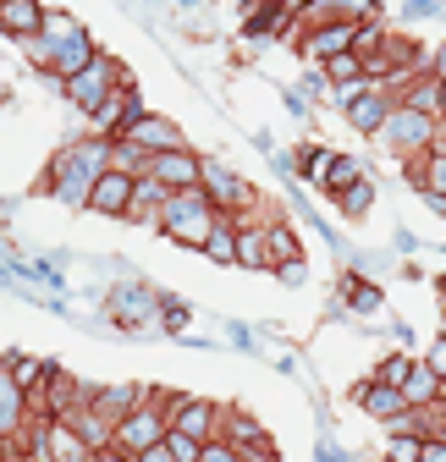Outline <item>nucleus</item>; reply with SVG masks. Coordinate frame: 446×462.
I'll list each match as a JSON object with an SVG mask.
<instances>
[{"mask_svg": "<svg viewBox=\"0 0 446 462\" xmlns=\"http://www.w3.org/2000/svg\"><path fill=\"white\" fill-rule=\"evenodd\" d=\"M110 171V143L105 138H83V143H72V149H61L50 160V193L61 199V204H72V209H88V193H94V182Z\"/></svg>", "mask_w": 446, "mask_h": 462, "instance_id": "obj_1", "label": "nucleus"}, {"mask_svg": "<svg viewBox=\"0 0 446 462\" xmlns=\"http://www.w3.org/2000/svg\"><path fill=\"white\" fill-rule=\"evenodd\" d=\"M39 33H44V44H50V55H55V61H50V78H61V83L78 78L94 55H99V50H94V33H88L72 12H44V28H39Z\"/></svg>", "mask_w": 446, "mask_h": 462, "instance_id": "obj_2", "label": "nucleus"}, {"mask_svg": "<svg viewBox=\"0 0 446 462\" xmlns=\"http://www.w3.org/2000/svg\"><path fill=\"white\" fill-rule=\"evenodd\" d=\"M154 226H160L172 243H182V248H204L209 226H215V204H209L199 188H188V193H165Z\"/></svg>", "mask_w": 446, "mask_h": 462, "instance_id": "obj_3", "label": "nucleus"}, {"mask_svg": "<svg viewBox=\"0 0 446 462\" xmlns=\"http://www.w3.org/2000/svg\"><path fill=\"white\" fill-rule=\"evenodd\" d=\"M165 430H172V424H165L160 391H149V396L138 402V408H133L127 419H116V424H110V451H122V457L133 462V457H144L149 446H160V440H165Z\"/></svg>", "mask_w": 446, "mask_h": 462, "instance_id": "obj_4", "label": "nucleus"}, {"mask_svg": "<svg viewBox=\"0 0 446 462\" xmlns=\"http://www.w3.org/2000/svg\"><path fill=\"white\" fill-rule=\"evenodd\" d=\"M122 83H127V67L116 61V55H105V50H99V55H94V61H88L78 78H67V83H61V94L72 99V110L94 116V110H99L110 94H116Z\"/></svg>", "mask_w": 446, "mask_h": 462, "instance_id": "obj_5", "label": "nucleus"}, {"mask_svg": "<svg viewBox=\"0 0 446 462\" xmlns=\"http://www.w3.org/2000/svg\"><path fill=\"white\" fill-rule=\"evenodd\" d=\"M375 138L392 149V154H403V160H419V154H430L441 143V122H430V116H419V110L392 105V116H386V127Z\"/></svg>", "mask_w": 446, "mask_h": 462, "instance_id": "obj_6", "label": "nucleus"}, {"mask_svg": "<svg viewBox=\"0 0 446 462\" xmlns=\"http://www.w3.org/2000/svg\"><path fill=\"white\" fill-rule=\"evenodd\" d=\"M160 408H165V424L199 446L220 440V424H227V408H215L204 396H160Z\"/></svg>", "mask_w": 446, "mask_h": 462, "instance_id": "obj_7", "label": "nucleus"}, {"mask_svg": "<svg viewBox=\"0 0 446 462\" xmlns=\"http://www.w3.org/2000/svg\"><path fill=\"white\" fill-rule=\"evenodd\" d=\"M199 193L215 204V215H232V220H243V215L259 204V193L237 177V171L220 165V160H204V165H199Z\"/></svg>", "mask_w": 446, "mask_h": 462, "instance_id": "obj_8", "label": "nucleus"}, {"mask_svg": "<svg viewBox=\"0 0 446 462\" xmlns=\"http://www.w3.org/2000/svg\"><path fill=\"white\" fill-rule=\"evenodd\" d=\"M342 94V105H348V122L358 127V133H380L386 127V116H392V88H380V83H353V88H337Z\"/></svg>", "mask_w": 446, "mask_h": 462, "instance_id": "obj_9", "label": "nucleus"}, {"mask_svg": "<svg viewBox=\"0 0 446 462\" xmlns=\"http://www.w3.org/2000/svg\"><path fill=\"white\" fill-rule=\"evenodd\" d=\"M138 116H144V99H138V88H133V78H127L116 94H110V99L88 116V122H94V138H105V143H110V138H122V133L138 122Z\"/></svg>", "mask_w": 446, "mask_h": 462, "instance_id": "obj_10", "label": "nucleus"}, {"mask_svg": "<svg viewBox=\"0 0 446 462\" xmlns=\"http://www.w3.org/2000/svg\"><path fill=\"white\" fill-rule=\"evenodd\" d=\"M199 154L193 149H177V154H149V171L144 177L149 182H160L165 193H188V188H199Z\"/></svg>", "mask_w": 446, "mask_h": 462, "instance_id": "obj_11", "label": "nucleus"}, {"mask_svg": "<svg viewBox=\"0 0 446 462\" xmlns=\"http://www.w3.org/2000/svg\"><path fill=\"white\" fill-rule=\"evenodd\" d=\"M122 138L138 143L144 154H177V149H188V143H182V127L172 122V116H149V110L138 116V122H133Z\"/></svg>", "mask_w": 446, "mask_h": 462, "instance_id": "obj_12", "label": "nucleus"}, {"mask_svg": "<svg viewBox=\"0 0 446 462\" xmlns=\"http://www.w3.org/2000/svg\"><path fill=\"white\" fill-rule=\"evenodd\" d=\"M154 309H160V298L149 292V286H116V292H110V319H116L122 330L149 325V319H154Z\"/></svg>", "mask_w": 446, "mask_h": 462, "instance_id": "obj_13", "label": "nucleus"}, {"mask_svg": "<svg viewBox=\"0 0 446 462\" xmlns=\"http://www.w3.org/2000/svg\"><path fill=\"white\" fill-rule=\"evenodd\" d=\"M408 182H413L435 209H446V149H441V143H435L430 154L408 160Z\"/></svg>", "mask_w": 446, "mask_h": 462, "instance_id": "obj_14", "label": "nucleus"}, {"mask_svg": "<svg viewBox=\"0 0 446 462\" xmlns=\"http://www.w3.org/2000/svg\"><path fill=\"white\" fill-rule=\"evenodd\" d=\"M28 419H33V408H28V391L6 374V364H0V435L6 440H17L23 430H28Z\"/></svg>", "mask_w": 446, "mask_h": 462, "instance_id": "obj_15", "label": "nucleus"}, {"mask_svg": "<svg viewBox=\"0 0 446 462\" xmlns=\"http://www.w3.org/2000/svg\"><path fill=\"white\" fill-rule=\"evenodd\" d=\"M133 182H138V177L105 171V177L94 182V193H88V209H94V215H127V209H133Z\"/></svg>", "mask_w": 446, "mask_h": 462, "instance_id": "obj_16", "label": "nucleus"}, {"mask_svg": "<svg viewBox=\"0 0 446 462\" xmlns=\"http://www.w3.org/2000/svg\"><path fill=\"white\" fill-rule=\"evenodd\" d=\"M265 248H270V270H298L303 264V243L287 220H265Z\"/></svg>", "mask_w": 446, "mask_h": 462, "instance_id": "obj_17", "label": "nucleus"}, {"mask_svg": "<svg viewBox=\"0 0 446 462\" xmlns=\"http://www.w3.org/2000/svg\"><path fill=\"white\" fill-rule=\"evenodd\" d=\"M44 28V6L39 0H0V33H12V39H33Z\"/></svg>", "mask_w": 446, "mask_h": 462, "instance_id": "obj_18", "label": "nucleus"}, {"mask_svg": "<svg viewBox=\"0 0 446 462\" xmlns=\"http://www.w3.org/2000/svg\"><path fill=\"white\" fill-rule=\"evenodd\" d=\"M144 396H149L144 385H105V391H94V396H88V408H94L105 424H116V419H127V413L138 408Z\"/></svg>", "mask_w": 446, "mask_h": 462, "instance_id": "obj_19", "label": "nucleus"}, {"mask_svg": "<svg viewBox=\"0 0 446 462\" xmlns=\"http://www.w3.org/2000/svg\"><path fill=\"white\" fill-rule=\"evenodd\" d=\"M358 408H364L369 419H380V424H397V419L408 413V402H403V391H392V385L364 380V385H358Z\"/></svg>", "mask_w": 446, "mask_h": 462, "instance_id": "obj_20", "label": "nucleus"}, {"mask_svg": "<svg viewBox=\"0 0 446 462\" xmlns=\"http://www.w3.org/2000/svg\"><path fill=\"white\" fill-rule=\"evenodd\" d=\"M397 105L430 116V122H441V83H435L430 72H419V78H408V83L397 88Z\"/></svg>", "mask_w": 446, "mask_h": 462, "instance_id": "obj_21", "label": "nucleus"}, {"mask_svg": "<svg viewBox=\"0 0 446 462\" xmlns=\"http://www.w3.org/2000/svg\"><path fill=\"white\" fill-rule=\"evenodd\" d=\"M44 446H50V462H94V451H88V446L78 440V430H72V424H61V419H50Z\"/></svg>", "mask_w": 446, "mask_h": 462, "instance_id": "obj_22", "label": "nucleus"}, {"mask_svg": "<svg viewBox=\"0 0 446 462\" xmlns=\"http://www.w3.org/2000/svg\"><path fill=\"white\" fill-rule=\"evenodd\" d=\"M0 364H6V374H12V380L28 391V402H33V396L44 391V380L55 374V364H50V358H23V353H6Z\"/></svg>", "mask_w": 446, "mask_h": 462, "instance_id": "obj_23", "label": "nucleus"}, {"mask_svg": "<svg viewBox=\"0 0 446 462\" xmlns=\"http://www.w3.org/2000/svg\"><path fill=\"white\" fill-rule=\"evenodd\" d=\"M204 259L209 264H237V220L232 215H215L209 237H204Z\"/></svg>", "mask_w": 446, "mask_h": 462, "instance_id": "obj_24", "label": "nucleus"}, {"mask_svg": "<svg viewBox=\"0 0 446 462\" xmlns=\"http://www.w3.org/2000/svg\"><path fill=\"white\" fill-rule=\"evenodd\" d=\"M237 264H248V270H270L265 220H237Z\"/></svg>", "mask_w": 446, "mask_h": 462, "instance_id": "obj_25", "label": "nucleus"}, {"mask_svg": "<svg viewBox=\"0 0 446 462\" xmlns=\"http://www.w3.org/2000/svg\"><path fill=\"white\" fill-rule=\"evenodd\" d=\"M353 182H364V165L353 160V154H330V165H325V193H348Z\"/></svg>", "mask_w": 446, "mask_h": 462, "instance_id": "obj_26", "label": "nucleus"}, {"mask_svg": "<svg viewBox=\"0 0 446 462\" xmlns=\"http://www.w3.org/2000/svg\"><path fill=\"white\" fill-rule=\"evenodd\" d=\"M160 204H165V188H160V182H149V177H138V182H133V209H127V215H133V220H149V226H154Z\"/></svg>", "mask_w": 446, "mask_h": 462, "instance_id": "obj_27", "label": "nucleus"}, {"mask_svg": "<svg viewBox=\"0 0 446 462\" xmlns=\"http://www.w3.org/2000/svg\"><path fill=\"white\" fill-rule=\"evenodd\" d=\"M110 171H122V177H144L149 171V154L127 138H110Z\"/></svg>", "mask_w": 446, "mask_h": 462, "instance_id": "obj_28", "label": "nucleus"}, {"mask_svg": "<svg viewBox=\"0 0 446 462\" xmlns=\"http://www.w3.org/2000/svg\"><path fill=\"white\" fill-rule=\"evenodd\" d=\"M424 435H408V430H392V440H386V462H419L424 457Z\"/></svg>", "mask_w": 446, "mask_h": 462, "instance_id": "obj_29", "label": "nucleus"}, {"mask_svg": "<svg viewBox=\"0 0 446 462\" xmlns=\"http://www.w3.org/2000/svg\"><path fill=\"white\" fill-rule=\"evenodd\" d=\"M325 78L330 83H337V88H353V83H369L364 78V61H358V55L348 50V55H337V61H325Z\"/></svg>", "mask_w": 446, "mask_h": 462, "instance_id": "obj_30", "label": "nucleus"}, {"mask_svg": "<svg viewBox=\"0 0 446 462\" xmlns=\"http://www.w3.org/2000/svg\"><path fill=\"white\" fill-rule=\"evenodd\" d=\"M413 364H419V358H408V353L380 358V369H375V385H392V391H403V380L413 374Z\"/></svg>", "mask_w": 446, "mask_h": 462, "instance_id": "obj_31", "label": "nucleus"}, {"mask_svg": "<svg viewBox=\"0 0 446 462\" xmlns=\"http://www.w3.org/2000/svg\"><path fill=\"white\" fill-rule=\"evenodd\" d=\"M369 204H375V188H369V177H364V182H353L348 193H337V209H342V215H364Z\"/></svg>", "mask_w": 446, "mask_h": 462, "instance_id": "obj_32", "label": "nucleus"}, {"mask_svg": "<svg viewBox=\"0 0 446 462\" xmlns=\"http://www.w3.org/2000/svg\"><path fill=\"white\" fill-rule=\"evenodd\" d=\"M348 303H353L358 314H375V309H380V292H375L369 281H348Z\"/></svg>", "mask_w": 446, "mask_h": 462, "instance_id": "obj_33", "label": "nucleus"}, {"mask_svg": "<svg viewBox=\"0 0 446 462\" xmlns=\"http://www.w3.org/2000/svg\"><path fill=\"white\" fill-rule=\"evenodd\" d=\"M325 165H330V149H303L298 154V171H303L309 182H325Z\"/></svg>", "mask_w": 446, "mask_h": 462, "instance_id": "obj_34", "label": "nucleus"}, {"mask_svg": "<svg viewBox=\"0 0 446 462\" xmlns=\"http://www.w3.org/2000/svg\"><path fill=\"white\" fill-rule=\"evenodd\" d=\"M165 451H172L177 462H199V451H204V446H199V440H188V435H177V430H165Z\"/></svg>", "mask_w": 446, "mask_h": 462, "instance_id": "obj_35", "label": "nucleus"}, {"mask_svg": "<svg viewBox=\"0 0 446 462\" xmlns=\"http://www.w3.org/2000/svg\"><path fill=\"white\" fill-rule=\"evenodd\" d=\"M419 364H424V369H430V374L446 385V336H435V346H430V353H424Z\"/></svg>", "mask_w": 446, "mask_h": 462, "instance_id": "obj_36", "label": "nucleus"}, {"mask_svg": "<svg viewBox=\"0 0 446 462\" xmlns=\"http://www.w3.org/2000/svg\"><path fill=\"white\" fill-rule=\"evenodd\" d=\"M199 462H243V451H237V446H227V440H209V446L199 451Z\"/></svg>", "mask_w": 446, "mask_h": 462, "instance_id": "obj_37", "label": "nucleus"}, {"mask_svg": "<svg viewBox=\"0 0 446 462\" xmlns=\"http://www.w3.org/2000/svg\"><path fill=\"white\" fill-rule=\"evenodd\" d=\"M160 309H165L160 319H165V325H172V330H182V325H188V303H177V298H165Z\"/></svg>", "mask_w": 446, "mask_h": 462, "instance_id": "obj_38", "label": "nucleus"}, {"mask_svg": "<svg viewBox=\"0 0 446 462\" xmlns=\"http://www.w3.org/2000/svg\"><path fill=\"white\" fill-rule=\"evenodd\" d=\"M435 83H446V44H435V55H430V67H424Z\"/></svg>", "mask_w": 446, "mask_h": 462, "instance_id": "obj_39", "label": "nucleus"}, {"mask_svg": "<svg viewBox=\"0 0 446 462\" xmlns=\"http://www.w3.org/2000/svg\"><path fill=\"white\" fill-rule=\"evenodd\" d=\"M133 462H177V457L165 451V440H160V446H149V451H144V457H133Z\"/></svg>", "mask_w": 446, "mask_h": 462, "instance_id": "obj_40", "label": "nucleus"}, {"mask_svg": "<svg viewBox=\"0 0 446 462\" xmlns=\"http://www.w3.org/2000/svg\"><path fill=\"white\" fill-rule=\"evenodd\" d=\"M419 462H446V446H435V440H430V446H424V457H419Z\"/></svg>", "mask_w": 446, "mask_h": 462, "instance_id": "obj_41", "label": "nucleus"}, {"mask_svg": "<svg viewBox=\"0 0 446 462\" xmlns=\"http://www.w3.org/2000/svg\"><path fill=\"white\" fill-rule=\"evenodd\" d=\"M17 457V440H6V435H0V462H12Z\"/></svg>", "mask_w": 446, "mask_h": 462, "instance_id": "obj_42", "label": "nucleus"}, {"mask_svg": "<svg viewBox=\"0 0 446 462\" xmlns=\"http://www.w3.org/2000/svg\"><path fill=\"white\" fill-rule=\"evenodd\" d=\"M94 462H127V457H122V451H99Z\"/></svg>", "mask_w": 446, "mask_h": 462, "instance_id": "obj_43", "label": "nucleus"}, {"mask_svg": "<svg viewBox=\"0 0 446 462\" xmlns=\"http://www.w3.org/2000/svg\"><path fill=\"white\" fill-rule=\"evenodd\" d=\"M441 127H446V83H441Z\"/></svg>", "mask_w": 446, "mask_h": 462, "instance_id": "obj_44", "label": "nucleus"}, {"mask_svg": "<svg viewBox=\"0 0 446 462\" xmlns=\"http://www.w3.org/2000/svg\"><path fill=\"white\" fill-rule=\"evenodd\" d=\"M12 462H23V457H12Z\"/></svg>", "mask_w": 446, "mask_h": 462, "instance_id": "obj_45", "label": "nucleus"}, {"mask_svg": "<svg viewBox=\"0 0 446 462\" xmlns=\"http://www.w3.org/2000/svg\"><path fill=\"white\" fill-rule=\"evenodd\" d=\"M441 292H446V286H441Z\"/></svg>", "mask_w": 446, "mask_h": 462, "instance_id": "obj_46", "label": "nucleus"}, {"mask_svg": "<svg viewBox=\"0 0 446 462\" xmlns=\"http://www.w3.org/2000/svg\"><path fill=\"white\" fill-rule=\"evenodd\" d=\"M441 336H446V330H441Z\"/></svg>", "mask_w": 446, "mask_h": 462, "instance_id": "obj_47", "label": "nucleus"}]
</instances>
